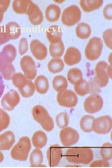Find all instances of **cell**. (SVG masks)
Returning <instances> with one entry per match:
<instances>
[{
	"label": "cell",
	"mask_w": 112,
	"mask_h": 168,
	"mask_svg": "<svg viewBox=\"0 0 112 168\" xmlns=\"http://www.w3.org/2000/svg\"><path fill=\"white\" fill-rule=\"evenodd\" d=\"M62 151L59 145L55 144L51 145L46 152L47 158L50 167L57 166L62 157Z\"/></svg>",
	"instance_id": "4fadbf2b"
},
{
	"label": "cell",
	"mask_w": 112,
	"mask_h": 168,
	"mask_svg": "<svg viewBox=\"0 0 112 168\" xmlns=\"http://www.w3.org/2000/svg\"><path fill=\"white\" fill-rule=\"evenodd\" d=\"M52 86L54 89L57 91L65 89L68 86L67 80L62 75L56 76L53 80Z\"/></svg>",
	"instance_id": "d6a6232c"
},
{
	"label": "cell",
	"mask_w": 112,
	"mask_h": 168,
	"mask_svg": "<svg viewBox=\"0 0 112 168\" xmlns=\"http://www.w3.org/2000/svg\"><path fill=\"white\" fill-rule=\"evenodd\" d=\"M15 69L12 63L6 61L0 52V72L6 80H11L15 73Z\"/></svg>",
	"instance_id": "e0dca14e"
},
{
	"label": "cell",
	"mask_w": 112,
	"mask_h": 168,
	"mask_svg": "<svg viewBox=\"0 0 112 168\" xmlns=\"http://www.w3.org/2000/svg\"><path fill=\"white\" fill-rule=\"evenodd\" d=\"M10 40H15L21 35V30L19 25L14 21L8 23L6 25Z\"/></svg>",
	"instance_id": "83f0119b"
},
{
	"label": "cell",
	"mask_w": 112,
	"mask_h": 168,
	"mask_svg": "<svg viewBox=\"0 0 112 168\" xmlns=\"http://www.w3.org/2000/svg\"><path fill=\"white\" fill-rule=\"evenodd\" d=\"M103 0H80V6L86 12H91L98 9L102 5Z\"/></svg>",
	"instance_id": "cb8c5ba5"
},
{
	"label": "cell",
	"mask_w": 112,
	"mask_h": 168,
	"mask_svg": "<svg viewBox=\"0 0 112 168\" xmlns=\"http://www.w3.org/2000/svg\"><path fill=\"white\" fill-rule=\"evenodd\" d=\"M32 113L34 119L41 125L45 131H51L54 127V123L47 110L42 105H37L32 108Z\"/></svg>",
	"instance_id": "3957f363"
},
{
	"label": "cell",
	"mask_w": 112,
	"mask_h": 168,
	"mask_svg": "<svg viewBox=\"0 0 112 168\" xmlns=\"http://www.w3.org/2000/svg\"><path fill=\"white\" fill-rule=\"evenodd\" d=\"M29 21L34 25L41 24L43 21V13L39 7L32 2L29 5L26 13Z\"/></svg>",
	"instance_id": "5bb4252c"
},
{
	"label": "cell",
	"mask_w": 112,
	"mask_h": 168,
	"mask_svg": "<svg viewBox=\"0 0 112 168\" xmlns=\"http://www.w3.org/2000/svg\"><path fill=\"white\" fill-rule=\"evenodd\" d=\"M65 156L69 162L87 164L93 159L92 150L88 147H73L69 148L66 152Z\"/></svg>",
	"instance_id": "6da1fadb"
},
{
	"label": "cell",
	"mask_w": 112,
	"mask_h": 168,
	"mask_svg": "<svg viewBox=\"0 0 112 168\" xmlns=\"http://www.w3.org/2000/svg\"><path fill=\"white\" fill-rule=\"evenodd\" d=\"M103 100L101 96L97 93H93L85 99L83 107L87 113L93 114L99 111L102 108Z\"/></svg>",
	"instance_id": "9c48e42d"
},
{
	"label": "cell",
	"mask_w": 112,
	"mask_h": 168,
	"mask_svg": "<svg viewBox=\"0 0 112 168\" xmlns=\"http://www.w3.org/2000/svg\"><path fill=\"white\" fill-rule=\"evenodd\" d=\"M64 67V64L61 59L54 58L51 59L48 64L49 71L53 73L59 72L62 71Z\"/></svg>",
	"instance_id": "f546056e"
},
{
	"label": "cell",
	"mask_w": 112,
	"mask_h": 168,
	"mask_svg": "<svg viewBox=\"0 0 112 168\" xmlns=\"http://www.w3.org/2000/svg\"><path fill=\"white\" fill-rule=\"evenodd\" d=\"M43 156L41 151L38 148L34 149L32 152L30 156V166H40L43 162Z\"/></svg>",
	"instance_id": "1f68e13d"
},
{
	"label": "cell",
	"mask_w": 112,
	"mask_h": 168,
	"mask_svg": "<svg viewBox=\"0 0 112 168\" xmlns=\"http://www.w3.org/2000/svg\"><path fill=\"white\" fill-rule=\"evenodd\" d=\"M20 65L25 77L29 80H33L36 76L37 69L35 63L30 56L23 57L20 60Z\"/></svg>",
	"instance_id": "30bf717a"
},
{
	"label": "cell",
	"mask_w": 112,
	"mask_h": 168,
	"mask_svg": "<svg viewBox=\"0 0 112 168\" xmlns=\"http://www.w3.org/2000/svg\"><path fill=\"white\" fill-rule=\"evenodd\" d=\"M10 40L6 25L0 26V45L4 44Z\"/></svg>",
	"instance_id": "60d3db41"
},
{
	"label": "cell",
	"mask_w": 112,
	"mask_h": 168,
	"mask_svg": "<svg viewBox=\"0 0 112 168\" xmlns=\"http://www.w3.org/2000/svg\"><path fill=\"white\" fill-rule=\"evenodd\" d=\"M112 144L109 142L104 143L101 146L100 153L102 159L108 161L112 159Z\"/></svg>",
	"instance_id": "d590c367"
},
{
	"label": "cell",
	"mask_w": 112,
	"mask_h": 168,
	"mask_svg": "<svg viewBox=\"0 0 112 168\" xmlns=\"http://www.w3.org/2000/svg\"><path fill=\"white\" fill-rule=\"evenodd\" d=\"M5 88V85L4 84L2 77L0 74V98L4 92Z\"/></svg>",
	"instance_id": "bcb514c9"
},
{
	"label": "cell",
	"mask_w": 112,
	"mask_h": 168,
	"mask_svg": "<svg viewBox=\"0 0 112 168\" xmlns=\"http://www.w3.org/2000/svg\"><path fill=\"white\" fill-rule=\"evenodd\" d=\"M31 147L30 139L27 136L20 138L11 152L12 157L20 161H25L28 158Z\"/></svg>",
	"instance_id": "277c9868"
},
{
	"label": "cell",
	"mask_w": 112,
	"mask_h": 168,
	"mask_svg": "<svg viewBox=\"0 0 112 168\" xmlns=\"http://www.w3.org/2000/svg\"><path fill=\"white\" fill-rule=\"evenodd\" d=\"M91 33L90 26L85 23L82 22L78 24L76 28V34L80 39H85L88 38Z\"/></svg>",
	"instance_id": "f1b7e54d"
},
{
	"label": "cell",
	"mask_w": 112,
	"mask_h": 168,
	"mask_svg": "<svg viewBox=\"0 0 112 168\" xmlns=\"http://www.w3.org/2000/svg\"><path fill=\"white\" fill-rule=\"evenodd\" d=\"M10 0H0V13L3 14L7 9L10 4Z\"/></svg>",
	"instance_id": "f6af8a7d"
},
{
	"label": "cell",
	"mask_w": 112,
	"mask_h": 168,
	"mask_svg": "<svg viewBox=\"0 0 112 168\" xmlns=\"http://www.w3.org/2000/svg\"><path fill=\"white\" fill-rule=\"evenodd\" d=\"M28 50V43L27 39L25 38L21 39L19 45V53L22 55L26 53Z\"/></svg>",
	"instance_id": "b9f144b4"
},
{
	"label": "cell",
	"mask_w": 112,
	"mask_h": 168,
	"mask_svg": "<svg viewBox=\"0 0 112 168\" xmlns=\"http://www.w3.org/2000/svg\"><path fill=\"white\" fill-rule=\"evenodd\" d=\"M20 96L17 91L11 89L2 97L1 104L3 108L8 111L13 110L20 101Z\"/></svg>",
	"instance_id": "7c38bea8"
},
{
	"label": "cell",
	"mask_w": 112,
	"mask_h": 168,
	"mask_svg": "<svg viewBox=\"0 0 112 168\" xmlns=\"http://www.w3.org/2000/svg\"><path fill=\"white\" fill-rule=\"evenodd\" d=\"M59 137L61 142L63 145L68 147L77 142L79 135L75 129L71 127H67L60 131Z\"/></svg>",
	"instance_id": "8fae6325"
},
{
	"label": "cell",
	"mask_w": 112,
	"mask_h": 168,
	"mask_svg": "<svg viewBox=\"0 0 112 168\" xmlns=\"http://www.w3.org/2000/svg\"><path fill=\"white\" fill-rule=\"evenodd\" d=\"M90 167H109V163L107 161L103 160H96L93 162L90 166Z\"/></svg>",
	"instance_id": "ee69618b"
},
{
	"label": "cell",
	"mask_w": 112,
	"mask_h": 168,
	"mask_svg": "<svg viewBox=\"0 0 112 168\" xmlns=\"http://www.w3.org/2000/svg\"><path fill=\"white\" fill-rule=\"evenodd\" d=\"M4 159V156L3 153L0 151V163L2 162Z\"/></svg>",
	"instance_id": "7dc6e473"
},
{
	"label": "cell",
	"mask_w": 112,
	"mask_h": 168,
	"mask_svg": "<svg viewBox=\"0 0 112 168\" xmlns=\"http://www.w3.org/2000/svg\"><path fill=\"white\" fill-rule=\"evenodd\" d=\"M60 13L61 10L58 6L54 4H50L45 9V17L49 22H55L59 19Z\"/></svg>",
	"instance_id": "ffe728a7"
},
{
	"label": "cell",
	"mask_w": 112,
	"mask_h": 168,
	"mask_svg": "<svg viewBox=\"0 0 112 168\" xmlns=\"http://www.w3.org/2000/svg\"><path fill=\"white\" fill-rule=\"evenodd\" d=\"M81 59V54L80 51L74 47H68L64 56V61L65 63L71 66L79 63Z\"/></svg>",
	"instance_id": "2e32d148"
},
{
	"label": "cell",
	"mask_w": 112,
	"mask_h": 168,
	"mask_svg": "<svg viewBox=\"0 0 112 168\" xmlns=\"http://www.w3.org/2000/svg\"><path fill=\"white\" fill-rule=\"evenodd\" d=\"M18 89L22 96L28 98L33 95L35 88L33 82L30 80H27L25 85Z\"/></svg>",
	"instance_id": "4dcf8cb0"
},
{
	"label": "cell",
	"mask_w": 112,
	"mask_h": 168,
	"mask_svg": "<svg viewBox=\"0 0 112 168\" xmlns=\"http://www.w3.org/2000/svg\"><path fill=\"white\" fill-rule=\"evenodd\" d=\"M3 14L1 13H0V23H1L2 21L3 18Z\"/></svg>",
	"instance_id": "c3c4849f"
},
{
	"label": "cell",
	"mask_w": 112,
	"mask_h": 168,
	"mask_svg": "<svg viewBox=\"0 0 112 168\" xmlns=\"http://www.w3.org/2000/svg\"><path fill=\"white\" fill-rule=\"evenodd\" d=\"M1 52L4 59L10 63H12L15 59L16 55V48L11 44L5 45Z\"/></svg>",
	"instance_id": "d4e9b609"
},
{
	"label": "cell",
	"mask_w": 112,
	"mask_h": 168,
	"mask_svg": "<svg viewBox=\"0 0 112 168\" xmlns=\"http://www.w3.org/2000/svg\"><path fill=\"white\" fill-rule=\"evenodd\" d=\"M64 46L62 40L56 43H51L49 47V52L50 55L54 58L61 57L63 54Z\"/></svg>",
	"instance_id": "4316f807"
},
{
	"label": "cell",
	"mask_w": 112,
	"mask_h": 168,
	"mask_svg": "<svg viewBox=\"0 0 112 168\" xmlns=\"http://www.w3.org/2000/svg\"><path fill=\"white\" fill-rule=\"evenodd\" d=\"M47 138L45 133L42 130L36 131L32 138V141L34 147L40 149L44 147L47 142Z\"/></svg>",
	"instance_id": "44dd1931"
},
{
	"label": "cell",
	"mask_w": 112,
	"mask_h": 168,
	"mask_svg": "<svg viewBox=\"0 0 112 168\" xmlns=\"http://www.w3.org/2000/svg\"><path fill=\"white\" fill-rule=\"evenodd\" d=\"M95 75L93 84L98 89L104 87L107 84L109 78L111 77L112 68L107 63L103 61L99 62L95 68Z\"/></svg>",
	"instance_id": "7a4b0ae2"
},
{
	"label": "cell",
	"mask_w": 112,
	"mask_h": 168,
	"mask_svg": "<svg viewBox=\"0 0 112 168\" xmlns=\"http://www.w3.org/2000/svg\"><path fill=\"white\" fill-rule=\"evenodd\" d=\"M10 120L8 114L0 108V132L8 127Z\"/></svg>",
	"instance_id": "f35d334b"
},
{
	"label": "cell",
	"mask_w": 112,
	"mask_h": 168,
	"mask_svg": "<svg viewBox=\"0 0 112 168\" xmlns=\"http://www.w3.org/2000/svg\"><path fill=\"white\" fill-rule=\"evenodd\" d=\"M74 89L77 95L81 96L92 92V91L91 83L83 79L74 85Z\"/></svg>",
	"instance_id": "7402d4cb"
},
{
	"label": "cell",
	"mask_w": 112,
	"mask_h": 168,
	"mask_svg": "<svg viewBox=\"0 0 112 168\" xmlns=\"http://www.w3.org/2000/svg\"><path fill=\"white\" fill-rule=\"evenodd\" d=\"M112 127V118L108 115L94 118L92 124L93 131L99 134H104L109 133L111 130Z\"/></svg>",
	"instance_id": "52a82bcc"
},
{
	"label": "cell",
	"mask_w": 112,
	"mask_h": 168,
	"mask_svg": "<svg viewBox=\"0 0 112 168\" xmlns=\"http://www.w3.org/2000/svg\"><path fill=\"white\" fill-rule=\"evenodd\" d=\"M35 84L37 91L41 94L46 93L49 88L48 80L44 75L38 76L35 81Z\"/></svg>",
	"instance_id": "603a6c76"
},
{
	"label": "cell",
	"mask_w": 112,
	"mask_h": 168,
	"mask_svg": "<svg viewBox=\"0 0 112 168\" xmlns=\"http://www.w3.org/2000/svg\"><path fill=\"white\" fill-rule=\"evenodd\" d=\"M112 4L111 3L107 5L103 10V15L104 17L108 20L112 19Z\"/></svg>",
	"instance_id": "7bdbcfd3"
},
{
	"label": "cell",
	"mask_w": 112,
	"mask_h": 168,
	"mask_svg": "<svg viewBox=\"0 0 112 168\" xmlns=\"http://www.w3.org/2000/svg\"><path fill=\"white\" fill-rule=\"evenodd\" d=\"M15 136L11 131H7L0 135V150H9L15 142Z\"/></svg>",
	"instance_id": "ac0fdd59"
},
{
	"label": "cell",
	"mask_w": 112,
	"mask_h": 168,
	"mask_svg": "<svg viewBox=\"0 0 112 168\" xmlns=\"http://www.w3.org/2000/svg\"><path fill=\"white\" fill-rule=\"evenodd\" d=\"M68 122V116L65 112L60 113L56 116V122L60 128H63L67 126Z\"/></svg>",
	"instance_id": "74e56055"
},
{
	"label": "cell",
	"mask_w": 112,
	"mask_h": 168,
	"mask_svg": "<svg viewBox=\"0 0 112 168\" xmlns=\"http://www.w3.org/2000/svg\"><path fill=\"white\" fill-rule=\"evenodd\" d=\"M103 38L104 42L107 46L112 49V30L108 29L103 32Z\"/></svg>",
	"instance_id": "ab89813d"
},
{
	"label": "cell",
	"mask_w": 112,
	"mask_h": 168,
	"mask_svg": "<svg viewBox=\"0 0 112 168\" xmlns=\"http://www.w3.org/2000/svg\"><path fill=\"white\" fill-rule=\"evenodd\" d=\"M11 79L14 86L18 88L24 86L27 80L25 76L20 72L15 73Z\"/></svg>",
	"instance_id": "8d00e7d4"
},
{
	"label": "cell",
	"mask_w": 112,
	"mask_h": 168,
	"mask_svg": "<svg viewBox=\"0 0 112 168\" xmlns=\"http://www.w3.org/2000/svg\"><path fill=\"white\" fill-rule=\"evenodd\" d=\"M67 77L69 82L74 85L82 79V72L78 68H72L68 71Z\"/></svg>",
	"instance_id": "e575fe53"
},
{
	"label": "cell",
	"mask_w": 112,
	"mask_h": 168,
	"mask_svg": "<svg viewBox=\"0 0 112 168\" xmlns=\"http://www.w3.org/2000/svg\"><path fill=\"white\" fill-rule=\"evenodd\" d=\"M57 100L58 104L62 106L72 107L77 104L78 98L73 91L65 89L58 91L57 95Z\"/></svg>",
	"instance_id": "ba28073f"
},
{
	"label": "cell",
	"mask_w": 112,
	"mask_h": 168,
	"mask_svg": "<svg viewBox=\"0 0 112 168\" xmlns=\"http://www.w3.org/2000/svg\"><path fill=\"white\" fill-rule=\"evenodd\" d=\"M103 46V42L100 38L94 37L91 39L85 50L86 58L91 61L98 59L101 54Z\"/></svg>",
	"instance_id": "5b68a950"
},
{
	"label": "cell",
	"mask_w": 112,
	"mask_h": 168,
	"mask_svg": "<svg viewBox=\"0 0 112 168\" xmlns=\"http://www.w3.org/2000/svg\"><path fill=\"white\" fill-rule=\"evenodd\" d=\"M47 38L51 43H56L61 41L62 31L60 27L58 26H50L46 32Z\"/></svg>",
	"instance_id": "d6986e66"
},
{
	"label": "cell",
	"mask_w": 112,
	"mask_h": 168,
	"mask_svg": "<svg viewBox=\"0 0 112 168\" xmlns=\"http://www.w3.org/2000/svg\"><path fill=\"white\" fill-rule=\"evenodd\" d=\"M81 15V10L77 6L70 5L63 11L61 16L62 22L66 26H72L80 21Z\"/></svg>",
	"instance_id": "8992f818"
},
{
	"label": "cell",
	"mask_w": 112,
	"mask_h": 168,
	"mask_svg": "<svg viewBox=\"0 0 112 168\" xmlns=\"http://www.w3.org/2000/svg\"><path fill=\"white\" fill-rule=\"evenodd\" d=\"M94 117L91 115H85L81 119L80 125L81 129L83 132L89 133L92 132V124Z\"/></svg>",
	"instance_id": "836d02e7"
},
{
	"label": "cell",
	"mask_w": 112,
	"mask_h": 168,
	"mask_svg": "<svg viewBox=\"0 0 112 168\" xmlns=\"http://www.w3.org/2000/svg\"><path fill=\"white\" fill-rule=\"evenodd\" d=\"M32 2L29 0H14L12 4L13 9L17 14L26 13L29 4Z\"/></svg>",
	"instance_id": "484cf974"
},
{
	"label": "cell",
	"mask_w": 112,
	"mask_h": 168,
	"mask_svg": "<svg viewBox=\"0 0 112 168\" xmlns=\"http://www.w3.org/2000/svg\"><path fill=\"white\" fill-rule=\"evenodd\" d=\"M30 51L35 58L38 60L44 59L47 54L45 45L37 40H32L30 43Z\"/></svg>",
	"instance_id": "9a60e30c"
}]
</instances>
